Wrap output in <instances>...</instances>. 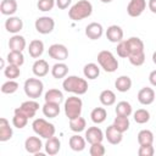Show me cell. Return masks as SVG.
Instances as JSON below:
<instances>
[{"instance_id":"cell-1","label":"cell","mask_w":156,"mask_h":156,"mask_svg":"<svg viewBox=\"0 0 156 156\" xmlns=\"http://www.w3.org/2000/svg\"><path fill=\"white\" fill-rule=\"evenodd\" d=\"M128 46V60L133 66H141L145 62V52H144V43L138 37H130L126 40Z\"/></svg>"},{"instance_id":"cell-2","label":"cell","mask_w":156,"mask_h":156,"mask_svg":"<svg viewBox=\"0 0 156 156\" xmlns=\"http://www.w3.org/2000/svg\"><path fill=\"white\" fill-rule=\"evenodd\" d=\"M93 13V5L90 1L88 0H79L77 1L74 5H72V7L68 11V17L72 21H82L87 17H89Z\"/></svg>"},{"instance_id":"cell-3","label":"cell","mask_w":156,"mask_h":156,"mask_svg":"<svg viewBox=\"0 0 156 156\" xmlns=\"http://www.w3.org/2000/svg\"><path fill=\"white\" fill-rule=\"evenodd\" d=\"M62 88L67 93H73L77 95H83L88 91V82L84 78L77 76H68L62 83Z\"/></svg>"},{"instance_id":"cell-4","label":"cell","mask_w":156,"mask_h":156,"mask_svg":"<svg viewBox=\"0 0 156 156\" xmlns=\"http://www.w3.org/2000/svg\"><path fill=\"white\" fill-rule=\"evenodd\" d=\"M32 128L35 134L44 139H49L55 135V126L44 118H37L32 123Z\"/></svg>"},{"instance_id":"cell-5","label":"cell","mask_w":156,"mask_h":156,"mask_svg":"<svg viewBox=\"0 0 156 156\" xmlns=\"http://www.w3.org/2000/svg\"><path fill=\"white\" fill-rule=\"evenodd\" d=\"M98 62H99L100 67L105 72H108V73H112L118 68L117 58L108 50H102V51H100L98 54Z\"/></svg>"},{"instance_id":"cell-6","label":"cell","mask_w":156,"mask_h":156,"mask_svg":"<svg viewBox=\"0 0 156 156\" xmlns=\"http://www.w3.org/2000/svg\"><path fill=\"white\" fill-rule=\"evenodd\" d=\"M65 113L68 119H73L80 116L82 113V107H83V101L78 96H69L65 100Z\"/></svg>"},{"instance_id":"cell-7","label":"cell","mask_w":156,"mask_h":156,"mask_svg":"<svg viewBox=\"0 0 156 156\" xmlns=\"http://www.w3.org/2000/svg\"><path fill=\"white\" fill-rule=\"evenodd\" d=\"M23 89H24V93H26V95L28 98H30V99H38L43 94L44 84L38 78H28L24 82Z\"/></svg>"},{"instance_id":"cell-8","label":"cell","mask_w":156,"mask_h":156,"mask_svg":"<svg viewBox=\"0 0 156 156\" xmlns=\"http://www.w3.org/2000/svg\"><path fill=\"white\" fill-rule=\"evenodd\" d=\"M35 29L40 34H50L55 28V21L49 16H41L35 20Z\"/></svg>"},{"instance_id":"cell-9","label":"cell","mask_w":156,"mask_h":156,"mask_svg":"<svg viewBox=\"0 0 156 156\" xmlns=\"http://www.w3.org/2000/svg\"><path fill=\"white\" fill-rule=\"evenodd\" d=\"M39 110V104L34 100H28L21 104L20 107L15 108V113H20L26 116L27 118H32L35 116V112Z\"/></svg>"},{"instance_id":"cell-10","label":"cell","mask_w":156,"mask_h":156,"mask_svg":"<svg viewBox=\"0 0 156 156\" xmlns=\"http://www.w3.org/2000/svg\"><path fill=\"white\" fill-rule=\"evenodd\" d=\"M49 56L56 61H65L68 57V49L63 44H52L49 46Z\"/></svg>"},{"instance_id":"cell-11","label":"cell","mask_w":156,"mask_h":156,"mask_svg":"<svg viewBox=\"0 0 156 156\" xmlns=\"http://www.w3.org/2000/svg\"><path fill=\"white\" fill-rule=\"evenodd\" d=\"M146 9V0H130L127 6V13L130 17H139Z\"/></svg>"},{"instance_id":"cell-12","label":"cell","mask_w":156,"mask_h":156,"mask_svg":"<svg viewBox=\"0 0 156 156\" xmlns=\"http://www.w3.org/2000/svg\"><path fill=\"white\" fill-rule=\"evenodd\" d=\"M104 34V28L100 23L98 22H91L85 27V35L91 39V40H98L102 37Z\"/></svg>"},{"instance_id":"cell-13","label":"cell","mask_w":156,"mask_h":156,"mask_svg":"<svg viewBox=\"0 0 156 156\" xmlns=\"http://www.w3.org/2000/svg\"><path fill=\"white\" fill-rule=\"evenodd\" d=\"M85 140L91 145L95 143H102L104 133L99 127H89L85 130Z\"/></svg>"},{"instance_id":"cell-14","label":"cell","mask_w":156,"mask_h":156,"mask_svg":"<svg viewBox=\"0 0 156 156\" xmlns=\"http://www.w3.org/2000/svg\"><path fill=\"white\" fill-rule=\"evenodd\" d=\"M155 100V91L152 88L144 87L138 91V101L141 105H150Z\"/></svg>"},{"instance_id":"cell-15","label":"cell","mask_w":156,"mask_h":156,"mask_svg":"<svg viewBox=\"0 0 156 156\" xmlns=\"http://www.w3.org/2000/svg\"><path fill=\"white\" fill-rule=\"evenodd\" d=\"M105 136H106V139H107V141H108L110 144L117 145V144H119V143L122 141V139H123V133L119 132L113 124H111V126L107 127V129H106V132H105Z\"/></svg>"},{"instance_id":"cell-16","label":"cell","mask_w":156,"mask_h":156,"mask_svg":"<svg viewBox=\"0 0 156 156\" xmlns=\"http://www.w3.org/2000/svg\"><path fill=\"white\" fill-rule=\"evenodd\" d=\"M41 147H43V143L38 136H28L24 141V149L29 154L37 155L38 152H40Z\"/></svg>"},{"instance_id":"cell-17","label":"cell","mask_w":156,"mask_h":156,"mask_svg":"<svg viewBox=\"0 0 156 156\" xmlns=\"http://www.w3.org/2000/svg\"><path fill=\"white\" fill-rule=\"evenodd\" d=\"M106 38L111 43H119L123 40V29L117 24H112L106 29Z\"/></svg>"},{"instance_id":"cell-18","label":"cell","mask_w":156,"mask_h":156,"mask_svg":"<svg viewBox=\"0 0 156 156\" xmlns=\"http://www.w3.org/2000/svg\"><path fill=\"white\" fill-rule=\"evenodd\" d=\"M5 28H6L7 32L17 34L23 28V21L17 16H10L5 21Z\"/></svg>"},{"instance_id":"cell-19","label":"cell","mask_w":156,"mask_h":156,"mask_svg":"<svg viewBox=\"0 0 156 156\" xmlns=\"http://www.w3.org/2000/svg\"><path fill=\"white\" fill-rule=\"evenodd\" d=\"M32 71H33L34 76H37L39 78L45 77L49 73V63H48V61H45L43 58L37 60L32 66Z\"/></svg>"},{"instance_id":"cell-20","label":"cell","mask_w":156,"mask_h":156,"mask_svg":"<svg viewBox=\"0 0 156 156\" xmlns=\"http://www.w3.org/2000/svg\"><path fill=\"white\" fill-rule=\"evenodd\" d=\"M12 134L13 132H12V128L10 127V122L6 118L1 117L0 118V141L4 143L10 140L12 138Z\"/></svg>"},{"instance_id":"cell-21","label":"cell","mask_w":156,"mask_h":156,"mask_svg":"<svg viewBox=\"0 0 156 156\" xmlns=\"http://www.w3.org/2000/svg\"><path fill=\"white\" fill-rule=\"evenodd\" d=\"M9 48L12 51H23L26 49V39L20 34H15L9 40Z\"/></svg>"},{"instance_id":"cell-22","label":"cell","mask_w":156,"mask_h":156,"mask_svg":"<svg viewBox=\"0 0 156 156\" xmlns=\"http://www.w3.org/2000/svg\"><path fill=\"white\" fill-rule=\"evenodd\" d=\"M28 52L33 58H38L43 55L44 52V43L39 39H34L29 43L28 46Z\"/></svg>"},{"instance_id":"cell-23","label":"cell","mask_w":156,"mask_h":156,"mask_svg":"<svg viewBox=\"0 0 156 156\" xmlns=\"http://www.w3.org/2000/svg\"><path fill=\"white\" fill-rule=\"evenodd\" d=\"M61 149V141L56 136H51L49 139H46V143H45V151L46 154H49L50 156H54L56 154H58Z\"/></svg>"},{"instance_id":"cell-24","label":"cell","mask_w":156,"mask_h":156,"mask_svg":"<svg viewBox=\"0 0 156 156\" xmlns=\"http://www.w3.org/2000/svg\"><path fill=\"white\" fill-rule=\"evenodd\" d=\"M0 11L5 16H12L17 11V1L16 0H2L0 4Z\"/></svg>"},{"instance_id":"cell-25","label":"cell","mask_w":156,"mask_h":156,"mask_svg":"<svg viewBox=\"0 0 156 156\" xmlns=\"http://www.w3.org/2000/svg\"><path fill=\"white\" fill-rule=\"evenodd\" d=\"M45 102H55V104H61L63 101V94L58 89H49L45 95H44Z\"/></svg>"},{"instance_id":"cell-26","label":"cell","mask_w":156,"mask_h":156,"mask_svg":"<svg viewBox=\"0 0 156 156\" xmlns=\"http://www.w3.org/2000/svg\"><path fill=\"white\" fill-rule=\"evenodd\" d=\"M43 113L45 117L49 118H55L60 113V104L55 102H45L43 105Z\"/></svg>"},{"instance_id":"cell-27","label":"cell","mask_w":156,"mask_h":156,"mask_svg":"<svg viewBox=\"0 0 156 156\" xmlns=\"http://www.w3.org/2000/svg\"><path fill=\"white\" fill-rule=\"evenodd\" d=\"M68 73V66L66 63H63L62 61L58 62V63H55L51 68V74L54 78L56 79H61V78H65Z\"/></svg>"},{"instance_id":"cell-28","label":"cell","mask_w":156,"mask_h":156,"mask_svg":"<svg viewBox=\"0 0 156 156\" xmlns=\"http://www.w3.org/2000/svg\"><path fill=\"white\" fill-rule=\"evenodd\" d=\"M115 87L118 91L126 93L132 88V79L128 76H119L115 82Z\"/></svg>"},{"instance_id":"cell-29","label":"cell","mask_w":156,"mask_h":156,"mask_svg":"<svg viewBox=\"0 0 156 156\" xmlns=\"http://www.w3.org/2000/svg\"><path fill=\"white\" fill-rule=\"evenodd\" d=\"M85 139L83 138V136H80V135H78V134H76V135H72L71 138H69V141H68V144H69V147L73 150V151H83L84 149H85Z\"/></svg>"},{"instance_id":"cell-30","label":"cell","mask_w":156,"mask_h":156,"mask_svg":"<svg viewBox=\"0 0 156 156\" xmlns=\"http://www.w3.org/2000/svg\"><path fill=\"white\" fill-rule=\"evenodd\" d=\"M99 100L100 102L104 105V106H112L115 102H116V95L112 90L110 89H105L100 93V96H99Z\"/></svg>"},{"instance_id":"cell-31","label":"cell","mask_w":156,"mask_h":156,"mask_svg":"<svg viewBox=\"0 0 156 156\" xmlns=\"http://www.w3.org/2000/svg\"><path fill=\"white\" fill-rule=\"evenodd\" d=\"M83 73H84L85 78H88V79H96L99 77V74H100V68H99V66L96 63L90 62V63H87L84 66Z\"/></svg>"},{"instance_id":"cell-32","label":"cell","mask_w":156,"mask_h":156,"mask_svg":"<svg viewBox=\"0 0 156 156\" xmlns=\"http://www.w3.org/2000/svg\"><path fill=\"white\" fill-rule=\"evenodd\" d=\"M136 136L139 145H150L154 143V133L149 129H141Z\"/></svg>"},{"instance_id":"cell-33","label":"cell","mask_w":156,"mask_h":156,"mask_svg":"<svg viewBox=\"0 0 156 156\" xmlns=\"http://www.w3.org/2000/svg\"><path fill=\"white\" fill-rule=\"evenodd\" d=\"M116 115L118 116H126V117H129L133 112V108H132V105L128 102V101H119L117 105H116Z\"/></svg>"},{"instance_id":"cell-34","label":"cell","mask_w":156,"mask_h":156,"mask_svg":"<svg viewBox=\"0 0 156 156\" xmlns=\"http://www.w3.org/2000/svg\"><path fill=\"white\" fill-rule=\"evenodd\" d=\"M90 117H91V121L96 124H100L102 122H105L106 117H107V112L104 107H95L91 113H90Z\"/></svg>"},{"instance_id":"cell-35","label":"cell","mask_w":156,"mask_h":156,"mask_svg":"<svg viewBox=\"0 0 156 156\" xmlns=\"http://www.w3.org/2000/svg\"><path fill=\"white\" fill-rule=\"evenodd\" d=\"M7 62L11 65H16V66H22L24 63V56L22 54V51H12L10 50V52L7 54Z\"/></svg>"},{"instance_id":"cell-36","label":"cell","mask_w":156,"mask_h":156,"mask_svg":"<svg viewBox=\"0 0 156 156\" xmlns=\"http://www.w3.org/2000/svg\"><path fill=\"white\" fill-rule=\"evenodd\" d=\"M87 127V122L83 117H77V118H73V119H69V129L72 132H76V133H80L85 129Z\"/></svg>"},{"instance_id":"cell-37","label":"cell","mask_w":156,"mask_h":156,"mask_svg":"<svg viewBox=\"0 0 156 156\" xmlns=\"http://www.w3.org/2000/svg\"><path fill=\"white\" fill-rule=\"evenodd\" d=\"M129 119H128V117H126V116H118V115H116V117H115V121H113V126L119 130V132H122V133H124V132H127L128 129H129Z\"/></svg>"},{"instance_id":"cell-38","label":"cell","mask_w":156,"mask_h":156,"mask_svg":"<svg viewBox=\"0 0 156 156\" xmlns=\"http://www.w3.org/2000/svg\"><path fill=\"white\" fill-rule=\"evenodd\" d=\"M134 121L139 124H144L150 121V112L145 108H139L134 112Z\"/></svg>"},{"instance_id":"cell-39","label":"cell","mask_w":156,"mask_h":156,"mask_svg":"<svg viewBox=\"0 0 156 156\" xmlns=\"http://www.w3.org/2000/svg\"><path fill=\"white\" fill-rule=\"evenodd\" d=\"M4 74H5L6 78H10V79H15V78L20 77V74H21L20 66L9 63V66H6V67L4 68Z\"/></svg>"},{"instance_id":"cell-40","label":"cell","mask_w":156,"mask_h":156,"mask_svg":"<svg viewBox=\"0 0 156 156\" xmlns=\"http://www.w3.org/2000/svg\"><path fill=\"white\" fill-rule=\"evenodd\" d=\"M17 89H18V83L15 82L13 79H10L1 85V93L2 94H13L15 91H17Z\"/></svg>"},{"instance_id":"cell-41","label":"cell","mask_w":156,"mask_h":156,"mask_svg":"<svg viewBox=\"0 0 156 156\" xmlns=\"http://www.w3.org/2000/svg\"><path fill=\"white\" fill-rule=\"evenodd\" d=\"M28 119H29V118H27V117L23 116V115L15 113V115H13V118H12V124H13L16 128L22 129V128H24V127L27 126Z\"/></svg>"},{"instance_id":"cell-42","label":"cell","mask_w":156,"mask_h":156,"mask_svg":"<svg viewBox=\"0 0 156 156\" xmlns=\"http://www.w3.org/2000/svg\"><path fill=\"white\" fill-rule=\"evenodd\" d=\"M106 152L105 150V146L101 144V143H95V144H91L90 149H89V154L91 156H104Z\"/></svg>"},{"instance_id":"cell-43","label":"cell","mask_w":156,"mask_h":156,"mask_svg":"<svg viewBox=\"0 0 156 156\" xmlns=\"http://www.w3.org/2000/svg\"><path fill=\"white\" fill-rule=\"evenodd\" d=\"M55 4H56L55 0H38L37 6H38V9H39L40 11L46 12V11L52 10L54 6H55Z\"/></svg>"},{"instance_id":"cell-44","label":"cell","mask_w":156,"mask_h":156,"mask_svg":"<svg viewBox=\"0 0 156 156\" xmlns=\"http://www.w3.org/2000/svg\"><path fill=\"white\" fill-rule=\"evenodd\" d=\"M117 55L119 56V57H123V58H126V57H128V55H129V51H128V46H127V41L126 40H122V41H119L118 44H117Z\"/></svg>"},{"instance_id":"cell-45","label":"cell","mask_w":156,"mask_h":156,"mask_svg":"<svg viewBox=\"0 0 156 156\" xmlns=\"http://www.w3.org/2000/svg\"><path fill=\"white\" fill-rule=\"evenodd\" d=\"M155 154V149L152 146V144L150 145H140L139 150H138V155L139 156H152Z\"/></svg>"},{"instance_id":"cell-46","label":"cell","mask_w":156,"mask_h":156,"mask_svg":"<svg viewBox=\"0 0 156 156\" xmlns=\"http://www.w3.org/2000/svg\"><path fill=\"white\" fill-rule=\"evenodd\" d=\"M71 2L72 0H56V6L61 10H65L71 5Z\"/></svg>"},{"instance_id":"cell-47","label":"cell","mask_w":156,"mask_h":156,"mask_svg":"<svg viewBox=\"0 0 156 156\" xmlns=\"http://www.w3.org/2000/svg\"><path fill=\"white\" fill-rule=\"evenodd\" d=\"M149 82H150L151 85L156 87V69H154V71L150 72V74H149Z\"/></svg>"},{"instance_id":"cell-48","label":"cell","mask_w":156,"mask_h":156,"mask_svg":"<svg viewBox=\"0 0 156 156\" xmlns=\"http://www.w3.org/2000/svg\"><path fill=\"white\" fill-rule=\"evenodd\" d=\"M149 9L152 13H156V0H149Z\"/></svg>"},{"instance_id":"cell-49","label":"cell","mask_w":156,"mask_h":156,"mask_svg":"<svg viewBox=\"0 0 156 156\" xmlns=\"http://www.w3.org/2000/svg\"><path fill=\"white\" fill-rule=\"evenodd\" d=\"M152 62H154V63L156 65V51H155V52L152 54Z\"/></svg>"},{"instance_id":"cell-50","label":"cell","mask_w":156,"mask_h":156,"mask_svg":"<svg viewBox=\"0 0 156 156\" xmlns=\"http://www.w3.org/2000/svg\"><path fill=\"white\" fill-rule=\"evenodd\" d=\"M101 2H104V4H108V2H111L112 0H100Z\"/></svg>"},{"instance_id":"cell-51","label":"cell","mask_w":156,"mask_h":156,"mask_svg":"<svg viewBox=\"0 0 156 156\" xmlns=\"http://www.w3.org/2000/svg\"><path fill=\"white\" fill-rule=\"evenodd\" d=\"M1 68H5V61L1 58Z\"/></svg>"}]
</instances>
